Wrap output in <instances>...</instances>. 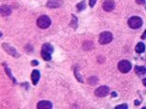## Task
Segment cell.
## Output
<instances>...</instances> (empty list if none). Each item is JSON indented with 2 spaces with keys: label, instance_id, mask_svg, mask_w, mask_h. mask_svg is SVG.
Returning <instances> with one entry per match:
<instances>
[{
  "label": "cell",
  "instance_id": "cb8c5ba5",
  "mask_svg": "<svg viewBox=\"0 0 146 109\" xmlns=\"http://www.w3.org/2000/svg\"><path fill=\"white\" fill-rule=\"evenodd\" d=\"M141 39H142V40L146 39V29H145V31H144V32H143V34H142V36H141Z\"/></svg>",
  "mask_w": 146,
  "mask_h": 109
},
{
  "label": "cell",
  "instance_id": "ba28073f",
  "mask_svg": "<svg viewBox=\"0 0 146 109\" xmlns=\"http://www.w3.org/2000/svg\"><path fill=\"white\" fill-rule=\"evenodd\" d=\"M103 9L106 11H111L115 9V2L113 0H106L103 3Z\"/></svg>",
  "mask_w": 146,
  "mask_h": 109
},
{
  "label": "cell",
  "instance_id": "484cf974",
  "mask_svg": "<svg viewBox=\"0 0 146 109\" xmlns=\"http://www.w3.org/2000/svg\"><path fill=\"white\" fill-rule=\"evenodd\" d=\"M139 101H135V105H139Z\"/></svg>",
  "mask_w": 146,
  "mask_h": 109
},
{
  "label": "cell",
  "instance_id": "3957f363",
  "mask_svg": "<svg viewBox=\"0 0 146 109\" xmlns=\"http://www.w3.org/2000/svg\"><path fill=\"white\" fill-rule=\"evenodd\" d=\"M142 19L139 16H133L128 20V26L132 29H138L142 26Z\"/></svg>",
  "mask_w": 146,
  "mask_h": 109
},
{
  "label": "cell",
  "instance_id": "8fae6325",
  "mask_svg": "<svg viewBox=\"0 0 146 109\" xmlns=\"http://www.w3.org/2000/svg\"><path fill=\"white\" fill-rule=\"evenodd\" d=\"M40 77H41L40 71H37V70H34L31 73V81H32V84L34 86H36L37 84H38L39 80H40Z\"/></svg>",
  "mask_w": 146,
  "mask_h": 109
},
{
  "label": "cell",
  "instance_id": "7a4b0ae2",
  "mask_svg": "<svg viewBox=\"0 0 146 109\" xmlns=\"http://www.w3.org/2000/svg\"><path fill=\"white\" fill-rule=\"evenodd\" d=\"M50 24H51V20L46 15H42V16L39 17L38 20H37V26L42 29L47 28V27L50 26Z\"/></svg>",
  "mask_w": 146,
  "mask_h": 109
},
{
  "label": "cell",
  "instance_id": "ac0fdd59",
  "mask_svg": "<svg viewBox=\"0 0 146 109\" xmlns=\"http://www.w3.org/2000/svg\"><path fill=\"white\" fill-rule=\"evenodd\" d=\"M74 76L76 77V79L79 81V82H83V78L80 75V73H78V69L76 68V70H74Z\"/></svg>",
  "mask_w": 146,
  "mask_h": 109
},
{
  "label": "cell",
  "instance_id": "30bf717a",
  "mask_svg": "<svg viewBox=\"0 0 146 109\" xmlns=\"http://www.w3.org/2000/svg\"><path fill=\"white\" fill-rule=\"evenodd\" d=\"M52 107V102L49 101H41L37 104V108L38 109H51Z\"/></svg>",
  "mask_w": 146,
  "mask_h": 109
},
{
  "label": "cell",
  "instance_id": "52a82bcc",
  "mask_svg": "<svg viewBox=\"0 0 146 109\" xmlns=\"http://www.w3.org/2000/svg\"><path fill=\"white\" fill-rule=\"evenodd\" d=\"M2 47L4 48V50L8 53V54H10L11 55H12V57H20V54H18L17 50L13 47H11V46L9 45L8 43H3Z\"/></svg>",
  "mask_w": 146,
  "mask_h": 109
},
{
  "label": "cell",
  "instance_id": "4fadbf2b",
  "mask_svg": "<svg viewBox=\"0 0 146 109\" xmlns=\"http://www.w3.org/2000/svg\"><path fill=\"white\" fill-rule=\"evenodd\" d=\"M144 51H145V45H144V43L139 42L138 44L136 45V52L138 53V54H141V53H143Z\"/></svg>",
  "mask_w": 146,
  "mask_h": 109
},
{
  "label": "cell",
  "instance_id": "2e32d148",
  "mask_svg": "<svg viewBox=\"0 0 146 109\" xmlns=\"http://www.w3.org/2000/svg\"><path fill=\"white\" fill-rule=\"evenodd\" d=\"M145 71H146V68L143 67V66H136L135 67V73L137 74H142V73H145Z\"/></svg>",
  "mask_w": 146,
  "mask_h": 109
},
{
  "label": "cell",
  "instance_id": "ffe728a7",
  "mask_svg": "<svg viewBox=\"0 0 146 109\" xmlns=\"http://www.w3.org/2000/svg\"><path fill=\"white\" fill-rule=\"evenodd\" d=\"M128 108V105L126 104H120V105H117L116 109H127Z\"/></svg>",
  "mask_w": 146,
  "mask_h": 109
},
{
  "label": "cell",
  "instance_id": "9a60e30c",
  "mask_svg": "<svg viewBox=\"0 0 146 109\" xmlns=\"http://www.w3.org/2000/svg\"><path fill=\"white\" fill-rule=\"evenodd\" d=\"M94 48V43L92 42H89V40H87L83 43V49L85 50V51H89V50H91Z\"/></svg>",
  "mask_w": 146,
  "mask_h": 109
},
{
  "label": "cell",
  "instance_id": "d6986e66",
  "mask_svg": "<svg viewBox=\"0 0 146 109\" xmlns=\"http://www.w3.org/2000/svg\"><path fill=\"white\" fill-rule=\"evenodd\" d=\"M98 79L96 78V77H91V78L89 79V83L91 84V85H95L96 83H97Z\"/></svg>",
  "mask_w": 146,
  "mask_h": 109
},
{
  "label": "cell",
  "instance_id": "603a6c76",
  "mask_svg": "<svg viewBox=\"0 0 146 109\" xmlns=\"http://www.w3.org/2000/svg\"><path fill=\"white\" fill-rule=\"evenodd\" d=\"M31 64L33 65V66H36V65H38V64H39V62L37 61V60H33V61L31 62Z\"/></svg>",
  "mask_w": 146,
  "mask_h": 109
},
{
  "label": "cell",
  "instance_id": "5bb4252c",
  "mask_svg": "<svg viewBox=\"0 0 146 109\" xmlns=\"http://www.w3.org/2000/svg\"><path fill=\"white\" fill-rule=\"evenodd\" d=\"M3 66H4L5 71H6V73H7V74L9 75V77H10L11 79H12V82H13V83H16V79H15L14 77L12 76L11 71V70H10V69H9V67L7 66V64H6V63H3Z\"/></svg>",
  "mask_w": 146,
  "mask_h": 109
},
{
  "label": "cell",
  "instance_id": "6da1fadb",
  "mask_svg": "<svg viewBox=\"0 0 146 109\" xmlns=\"http://www.w3.org/2000/svg\"><path fill=\"white\" fill-rule=\"evenodd\" d=\"M53 51H54V48L50 43H44L42 47V57L46 61H49L51 59V55Z\"/></svg>",
  "mask_w": 146,
  "mask_h": 109
},
{
  "label": "cell",
  "instance_id": "44dd1931",
  "mask_svg": "<svg viewBox=\"0 0 146 109\" xmlns=\"http://www.w3.org/2000/svg\"><path fill=\"white\" fill-rule=\"evenodd\" d=\"M97 0H90V6L92 8V7H94V5H95V3Z\"/></svg>",
  "mask_w": 146,
  "mask_h": 109
},
{
  "label": "cell",
  "instance_id": "9c48e42d",
  "mask_svg": "<svg viewBox=\"0 0 146 109\" xmlns=\"http://www.w3.org/2000/svg\"><path fill=\"white\" fill-rule=\"evenodd\" d=\"M62 4H63L62 0H48L46 6L50 9H56V8L61 7V5Z\"/></svg>",
  "mask_w": 146,
  "mask_h": 109
},
{
  "label": "cell",
  "instance_id": "e0dca14e",
  "mask_svg": "<svg viewBox=\"0 0 146 109\" xmlns=\"http://www.w3.org/2000/svg\"><path fill=\"white\" fill-rule=\"evenodd\" d=\"M76 7H77V10H78V11H81L82 10H84V9L86 8V3H85V1H82V2L78 3Z\"/></svg>",
  "mask_w": 146,
  "mask_h": 109
},
{
  "label": "cell",
  "instance_id": "8992f818",
  "mask_svg": "<svg viewBox=\"0 0 146 109\" xmlns=\"http://www.w3.org/2000/svg\"><path fill=\"white\" fill-rule=\"evenodd\" d=\"M108 92H110V88L107 86H101L99 87L98 89H95L94 91V94L95 96H97V97H100V98H103V97H106Z\"/></svg>",
  "mask_w": 146,
  "mask_h": 109
},
{
  "label": "cell",
  "instance_id": "7c38bea8",
  "mask_svg": "<svg viewBox=\"0 0 146 109\" xmlns=\"http://www.w3.org/2000/svg\"><path fill=\"white\" fill-rule=\"evenodd\" d=\"M0 12L3 16H7V15H10L11 13V8L10 6H6V5H3L1 6L0 8Z\"/></svg>",
  "mask_w": 146,
  "mask_h": 109
},
{
  "label": "cell",
  "instance_id": "7402d4cb",
  "mask_svg": "<svg viewBox=\"0 0 146 109\" xmlns=\"http://www.w3.org/2000/svg\"><path fill=\"white\" fill-rule=\"evenodd\" d=\"M136 2L139 5H143L145 4V0H136Z\"/></svg>",
  "mask_w": 146,
  "mask_h": 109
},
{
  "label": "cell",
  "instance_id": "5b68a950",
  "mask_svg": "<svg viewBox=\"0 0 146 109\" xmlns=\"http://www.w3.org/2000/svg\"><path fill=\"white\" fill-rule=\"evenodd\" d=\"M131 63L128 60H122L118 63V70L123 73H127L131 71Z\"/></svg>",
  "mask_w": 146,
  "mask_h": 109
},
{
  "label": "cell",
  "instance_id": "d4e9b609",
  "mask_svg": "<svg viewBox=\"0 0 146 109\" xmlns=\"http://www.w3.org/2000/svg\"><path fill=\"white\" fill-rule=\"evenodd\" d=\"M142 83H143V85L146 87V78H144V79H143V81H142Z\"/></svg>",
  "mask_w": 146,
  "mask_h": 109
},
{
  "label": "cell",
  "instance_id": "277c9868",
  "mask_svg": "<svg viewBox=\"0 0 146 109\" xmlns=\"http://www.w3.org/2000/svg\"><path fill=\"white\" fill-rule=\"evenodd\" d=\"M112 40H113L112 34L110 32H108V31H105V32L101 33L100 36H99V43L102 45L108 44V43H110Z\"/></svg>",
  "mask_w": 146,
  "mask_h": 109
}]
</instances>
